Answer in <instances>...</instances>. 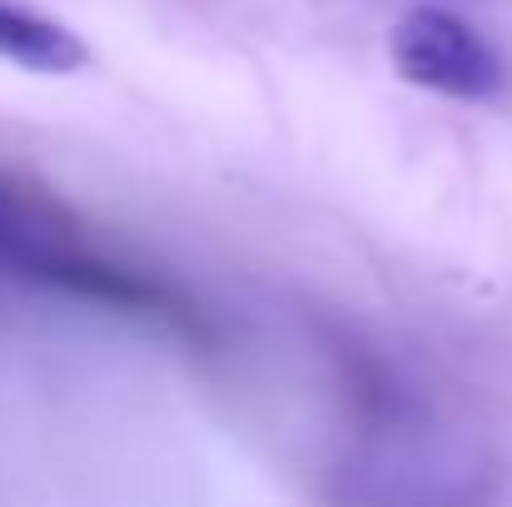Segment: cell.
<instances>
[{
	"mask_svg": "<svg viewBox=\"0 0 512 507\" xmlns=\"http://www.w3.org/2000/svg\"><path fill=\"white\" fill-rule=\"evenodd\" d=\"M0 274L120 319L189 329V304L155 269L125 259L50 184L0 169Z\"/></svg>",
	"mask_w": 512,
	"mask_h": 507,
	"instance_id": "obj_1",
	"label": "cell"
},
{
	"mask_svg": "<svg viewBox=\"0 0 512 507\" xmlns=\"http://www.w3.org/2000/svg\"><path fill=\"white\" fill-rule=\"evenodd\" d=\"M388 55L408 85L443 100H493L508 85L498 45L443 5L408 10L388 35Z\"/></svg>",
	"mask_w": 512,
	"mask_h": 507,
	"instance_id": "obj_2",
	"label": "cell"
},
{
	"mask_svg": "<svg viewBox=\"0 0 512 507\" xmlns=\"http://www.w3.org/2000/svg\"><path fill=\"white\" fill-rule=\"evenodd\" d=\"M0 60L30 75H80L90 65V45L65 20L25 0H0Z\"/></svg>",
	"mask_w": 512,
	"mask_h": 507,
	"instance_id": "obj_3",
	"label": "cell"
}]
</instances>
